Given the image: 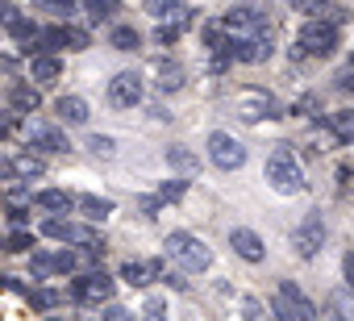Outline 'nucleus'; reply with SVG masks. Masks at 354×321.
<instances>
[{
	"instance_id": "1",
	"label": "nucleus",
	"mask_w": 354,
	"mask_h": 321,
	"mask_svg": "<svg viewBox=\"0 0 354 321\" xmlns=\"http://www.w3.org/2000/svg\"><path fill=\"white\" fill-rule=\"evenodd\" d=\"M342 26L337 17H308L296 30V59H333L342 51Z\"/></svg>"
},
{
	"instance_id": "2",
	"label": "nucleus",
	"mask_w": 354,
	"mask_h": 321,
	"mask_svg": "<svg viewBox=\"0 0 354 321\" xmlns=\"http://www.w3.org/2000/svg\"><path fill=\"white\" fill-rule=\"evenodd\" d=\"M162 250H167L171 263H180V271H188V275H201V271L213 267V250H209V242L196 238V234H188V230H171L167 242H162Z\"/></svg>"
},
{
	"instance_id": "3",
	"label": "nucleus",
	"mask_w": 354,
	"mask_h": 321,
	"mask_svg": "<svg viewBox=\"0 0 354 321\" xmlns=\"http://www.w3.org/2000/svg\"><path fill=\"white\" fill-rule=\"evenodd\" d=\"M263 176H267V184H271L279 196H300V192L308 188L300 158H296L288 146H275V150L267 154V167H263Z\"/></svg>"
},
{
	"instance_id": "4",
	"label": "nucleus",
	"mask_w": 354,
	"mask_h": 321,
	"mask_svg": "<svg viewBox=\"0 0 354 321\" xmlns=\"http://www.w3.org/2000/svg\"><path fill=\"white\" fill-rule=\"evenodd\" d=\"M234 38H250V34H263L271 30V9L259 5V0H230V9L217 17Z\"/></svg>"
},
{
	"instance_id": "5",
	"label": "nucleus",
	"mask_w": 354,
	"mask_h": 321,
	"mask_svg": "<svg viewBox=\"0 0 354 321\" xmlns=\"http://www.w3.org/2000/svg\"><path fill=\"white\" fill-rule=\"evenodd\" d=\"M113 292H117V284L104 267H92V271H80V275L67 279V300L71 304H109Z\"/></svg>"
},
{
	"instance_id": "6",
	"label": "nucleus",
	"mask_w": 354,
	"mask_h": 321,
	"mask_svg": "<svg viewBox=\"0 0 354 321\" xmlns=\"http://www.w3.org/2000/svg\"><path fill=\"white\" fill-rule=\"evenodd\" d=\"M234 113H238V121L259 125V121H275V117H283V104H279L271 92H263V88H242V92L234 96Z\"/></svg>"
},
{
	"instance_id": "7",
	"label": "nucleus",
	"mask_w": 354,
	"mask_h": 321,
	"mask_svg": "<svg viewBox=\"0 0 354 321\" xmlns=\"http://www.w3.org/2000/svg\"><path fill=\"white\" fill-rule=\"evenodd\" d=\"M271 309H275V321H317V304L292 279H279V288L271 296Z\"/></svg>"
},
{
	"instance_id": "8",
	"label": "nucleus",
	"mask_w": 354,
	"mask_h": 321,
	"mask_svg": "<svg viewBox=\"0 0 354 321\" xmlns=\"http://www.w3.org/2000/svg\"><path fill=\"white\" fill-rule=\"evenodd\" d=\"M205 150H209V158H213L217 172H242L246 167V146L234 134H225V129H213L209 142H205Z\"/></svg>"
},
{
	"instance_id": "9",
	"label": "nucleus",
	"mask_w": 354,
	"mask_h": 321,
	"mask_svg": "<svg viewBox=\"0 0 354 321\" xmlns=\"http://www.w3.org/2000/svg\"><path fill=\"white\" fill-rule=\"evenodd\" d=\"M146 96V75L142 71H117L109 80V104L113 109H138Z\"/></svg>"
},
{
	"instance_id": "10",
	"label": "nucleus",
	"mask_w": 354,
	"mask_h": 321,
	"mask_svg": "<svg viewBox=\"0 0 354 321\" xmlns=\"http://www.w3.org/2000/svg\"><path fill=\"white\" fill-rule=\"evenodd\" d=\"M26 142H30V154H67L71 150L67 134L59 125H50V121H30L26 125Z\"/></svg>"
},
{
	"instance_id": "11",
	"label": "nucleus",
	"mask_w": 354,
	"mask_h": 321,
	"mask_svg": "<svg viewBox=\"0 0 354 321\" xmlns=\"http://www.w3.org/2000/svg\"><path fill=\"white\" fill-rule=\"evenodd\" d=\"M325 242H329V230H325V217H321V213H308V217L296 226V234H292V246H296L300 259H317Z\"/></svg>"
},
{
	"instance_id": "12",
	"label": "nucleus",
	"mask_w": 354,
	"mask_h": 321,
	"mask_svg": "<svg viewBox=\"0 0 354 321\" xmlns=\"http://www.w3.org/2000/svg\"><path fill=\"white\" fill-rule=\"evenodd\" d=\"M275 55V34L263 30V34H250V38H234V63H246V67H259Z\"/></svg>"
},
{
	"instance_id": "13",
	"label": "nucleus",
	"mask_w": 354,
	"mask_h": 321,
	"mask_svg": "<svg viewBox=\"0 0 354 321\" xmlns=\"http://www.w3.org/2000/svg\"><path fill=\"white\" fill-rule=\"evenodd\" d=\"M230 246H234V255H238V259H246V263H263V259H267V242H263V234H259V230L234 226V230H230Z\"/></svg>"
},
{
	"instance_id": "14",
	"label": "nucleus",
	"mask_w": 354,
	"mask_h": 321,
	"mask_svg": "<svg viewBox=\"0 0 354 321\" xmlns=\"http://www.w3.org/2000/svg\"><path fill=\"white\" fill-rule=\"evenodd\" d=\"M42 234L46 238H55V242H96V234L92 230H84V226H75V221H67V217H46L42 221Z\"/></svg>"
},
{
	"instance_id": "15",
	"label": "nucleus",
	"mask_w": 354,
	"mask_h": 321,
	"mask_svg": "<svg viewBox=\"0 0 354 321\" xmlns=\"http://www.w3.org/2000/svg\"><path fill=\"white\" fill-rule=\"evenodd\" d=\"M117 275H121L129 288H146L150 279H162V263H158V259H150V263H146V259H125Z\"/></svg>"
},
{
	"instance_id": "16",
	"label": "nucleus",
	"mask_w": 354,
	"mask_h": 321,
	"mask_svg": "<svg viewBox=\"0 0 354 321\" xmlns=\"http://www.w3.org/2000/svg\"><path fill=\"white\" fill-rule=\"evenodd\" d=\"M38 104H42V96H38V84H34V80H13V84H9V109H13L17 117L38 113Z\"/></svg>"
},
{
	"instance_id": "17",
	"label": "nucleus",
	"mask_w": 354,
	"mask_h": 321,
	"mask_svg": "<svg viewBox=\"0 0 354 321\" xmlns=\"http://www.w3.org/2000/svg\"><path fill=\"white\" fill-rule=\"evenodd\" d=\"M150 75H154V88H158L162 96L184 88V67L175 63V59H154V63H150Z\"/></svg>"
},
{
	"instance_id": "18",
	"label": "nucleus",
	"mask_w": 354,
	"mask_h": 321,
	"mask_svg": "<svg viewBox=\"0 0 354 321\" xmlns=\"http://www.w3.org/2000/svg\"><path fill=\"white\" fill-rule=\"evenodd\" d=\"M34 209L59 217V213H71V209H75V196H71L67 188H42V192H34Z\"/></svg>"
},
{
	"instance_id": "19",
	"label": "nucleus",
	"mask_w": 354,
	"mask_h": 321,
	"mask_svg": "<svg viewBox=\"0 0 354 321\" xmlns=\"http://www.w3.org/2000/svg\"><path fill=\"white\" fill-rule=\"evenodd\" d=\"M59 75H63V59H59V55H34V59H30V80H34L38 88L55 84Z\"/></svg>"
},
{
	"instance_id": "20",
	"label": "nucleus",
	"mask_w": 354,
	"mask_h": 321,
	"mask_svg": "<svg viewBox=\"0 0 354 321\" xmlns=\"http://www.w3.org/2000/svg\"><path fill=\"white\" fill-rule=\"evenodd\" d=\"M55 113H59L63 125H88V117H92V109H88L84 96H59L55 100Z\"/></svg>"
},
{
	"instance_id": "21",
	"label": "nucleus",
	"mask_w": 354,
	"mask_h": 321,
	"mask_svg": "<svg viewBox=\"0 0 354 321\" xmlns=\"http://www.w3.org/2000/svg\"><path fill=\"white\" fill-rule=\"evenodd\" d=\"M80 9L88 13L92 26H117V13H121V0H80Z\"/></svg>"
},
{
	"instance_id": "22",
	"label": "nucleus",
	"mask_w": 354,
	"mask_h": 321,
	"mask_svg": "<svg viewBox=\"0 0 354 321\" xmlns=\"http://www.w3.org/2000/svg\"><path fill=\"white\" fill-rule=\"evenodd\" d=\"M109 46L121 51V55H133V51H142V30H133L129 21H117L109 30Z\"/></svg>"
},
{
	"instance_id": "23",
	"label": "nucleus",
	"mask_w": 354,
	"mask_h": 321,
	"mask_svg": "<svg viewBox=\"0 0 354 321\" xmlns=\"http://www.w3.org/2000/svg\"><path fill=\"white\" fill-rule=\"evenodd\" d=\"M75 209H80L88 221H109V217H113V201H109V196H96V192H80V196H75Z\"/></svg>"
},
{
	"instance_id": "24",
	"label": "nucleus",
	"mask_w": 354,
	"mask_h": 321,
	"mask_svg": "<svg viewBox=\"0 0 354 321\" xmlns=\"http://www.w3.org/2000/svg\"><path fill=\"white\" fill-rule=\"evenodd\" d=\"M188 26H192V13H188V9L175 17V21H158V26H154V46H175Z\"/></svg>"
},
{
	"instance_id": "25",
	"label": "nucleus",
	"mask_w": 354,
	"mask_h": 321,
	"mask_svg": "<svg viewBox=\"0 0 354 321\" xmlns=\"http://www.w3.org/2000/svg\"><path fill=\"white\" fill-rule=\"evenodd\" d=\"M329 134H333V142L337 146H354V109H337V113H329Z\"/></svg>"
},
{
	"instance_id": "26",
	"label": "nucleus",
	"mask_w": 354,
	"mask_h": 321,
	"mask_svg": "<svg viewBox=\"0 0 354 321\" xmlns=\"http://www.w3.org/2000/svg\"><path fill=\"white\" fill-rule=\"evenodd\" d=\"M142 9L154 17V21H175L184 13V0H142Z\"/></svg>"
},
{
	"instance_id": "27",
	"label": "nucleus",
	"mask_w": 354,
	"mask_h": 321,
	"mask_svg": "<svg viewBox=\"0 0 354 321\" xmlns=\"http://www.w3.org/2000/svg\"><path fill=\"white\" fill-rule=\"evenodd\" d=\"M34 9H38V13H50V17L63 26V21H71V13H75V0H34Z\"/></svg>"
},
{
	"instance_id": "28",
	"label": "nucleus",
	"mask_w": 354,
	"mask_h": 321,
	"mask_svg": "<svg viewBox=\"0 0 354 321\" xmlns=\"http://www.w3.org/2000/svg\"><path fill=\"white\" fill-rule=\"evenodd\" d=\"M13 167H17V180H42V172H46L38 154H17Z\"/></svg>"
},
{
	"instance_id": "29",
	"label": "nucleus",
	"mask_w": 354,
	"mask_h": 321,
	"mask_svg": "<svg viewBox=\"0 0 354 321\" xmlns=\"http://www.w3.org/2000/svg\"><path fill=\"white\" fill-rule=\"evenodd\" d=\"M30 275L34 279H50L55 275V255L50 250H34L30 255Z\"/></svg>"
},
{
	"instance_id": "30",
	"label": "nucleus",
	"mask_w": 354,
	"mask_h": 321,
	"mask_svg": "<svg viewBox=\"0 0 354 321\" xmlns=\"http://www.w3.org/2000/svg\"><path fill=\"white\" fill-rule=\"evenodd\" d=\"M167 163L180 167V172H196V154L188 146H167Z\"/></svg>"
},
{
	"instance_id": "31",
	"label": "nucleus",
	"mask_w": 354,
	"mask_h": 321,
	"mask_svg": "<svg viewBox=\"0 0 354 321\" xmlns=\"http://www.w3.org/2000/svg\"><path fill=\"white\" fill-rule=\"evenodd\" d=\"M30 304H34V309H42V313H50V309H59V304H63V296H59V292H50V288H34V292H30Z\"/></svg>"
},
{
	"instance_id": "32",
	"label": "nucleus",
	"mask_w": 354,
	"mask_h": 321,
	"mask_svg": "<svg viewBox=\"0 0 354 321\" xmlns=\"http://www.w3.org/2000/svg\"><path fill=\"white\" fill-rule=\"evenodd\" d=\"M80 271V250H59L55 255V275H75Z\"/></svg>"
},
{
	"instance_id": "33",
	"label": "nucleus",
	"mask_w": 354,
	"mask_h": 321,
	"mask_svg": "<svg viewBox=\"0 0 354 321\" xmlns=\"http://www.w3.org/2000/svg\"><path fill=\"white\" fill-rule=\"evenodd\" d=\"M30 246H34V234H30V230H13V234L5 238V250H13V255H26Z\"/></svg>"
},
{
	"instance_id": "34",
	"label": "nucleus",
	"mask_w": 354,
	"mask_h": 321,
	"mask_svg": "<svg viewBox=\"0 0 354 321\" xmlns=\"http://www.w3.org/2000/svg\"><path fill=\"white\" fill-rule=\"evenodd\" d=\"M184 192H188V180H167L158 188V201H184Z\"/></svg>"
},
{
	"instance_id": "35",
	"label": "nucleus",
	"mask_w": 354,
	"mask_h": 321,
	"mask_svg": "<svg viewBox=\"0 0 354 321\" xmlns=\"http://www.w3.org/2000/svg\"><path fill=\"white\" fill-rule=\"evenodd\" d=\"M88 146H92V154H104V158L117 150V142H113L109 134H92V138H88Z\"/></svg>"
},
{
	"instance_id": "36",
	"label": "nucleus",
	"mask_w": 354,
	"mask_h": 321,
	"mask_svg": "<svg viewBox=\"0 0 354 321\" xmlns=\"http://www.w3.org/2000/svg\"><path fill=\"white\" fill-rule=\"evenodd\" d=\"M17 125H21V121H17V113H13V109H0V138H13V134H17Z\"/></svg>"
},
{
	"instance_id": "37",
	"label": "nucleus",
	"mask_w": 354,
	"mask_h": 321,
	"mask_svg": "<svg viewBox=\"0 0 354 321\" xmlns=\"http://www.w3.org/2000/svg\"><path fill=\"white\" fill-rule=\"evenodd\" d=\"M146 313H150V321H162V317H167V300H162V296H150V300H146Z\"/></svg>"
},
{
	"instance_id": "38",
	"label": "nucleus",
	"mask_w": 354,
	"mask_h": 321,
	"mask_svg": "<svg viewBox=\"0 0 354 321\" xmlns=\"http://www.w3.org/2000/svg\"><path fill=\"white\" fill-rule=\"evenodd\" d=\"M26 221H30V209H26V205H9V226H17V230H21Z\"/></svg>"
},
{
	"instance_id": "39",
	"label": "nucleus",
	"mask_w": 354,
	"mask_h": 321,
	"mask_svg": "<svg viewBox=\"0 0 354 321\" xmlns=\"http://www.w3.org/2000/svg\"><path fill=\"white\" fill-rule=\"evenodd\" d=\"M9 180H17V167L9 154H0V184H9Z\"/></svg>"
},
{
	"instance_id": "40",
	"label": "nucleus",
	"mask_w": 354,
	"mask_h": 321,
	"mask_svg": "<svg viewBox=\"0 0 354 321\" xmlns=\"http://www.w3.org/2000/svg\"><path fill=\"white\" fill-rule=\"evenodd\" d=\"M342 275H346V284L354 288V250H346V255H342Z\"/></svg>"
},
{
	"instance_id": "41",
	"label": "nucleus",
	"mask_w": 354,
	"mask_h": 321,
	"mask_svg": "<svg viewBox=\"0 0 354 321\" xmlns=\"http://www.w3.org/2000/svg\"><path fill=\"white\" fill-rule=\"evenodd\" d=\"M104 321H133V313H129V309H117V304H109V309H104Z\"/></svg>"
},
{
	"instance_id": "42",
	"label": "nucleus",
	"mask_w": 354,
	"mask_h": 321,
	"mask_svg": "<svg viewBox=\"0 0 354 321\" xmlns=\"http://www.w3.org/2000/svg\"><path fill=\"white\" fill-rule=\"evenodd\" d=\"M242 304H246V317H250V321H263V309H259V300H254V296H246Z\"/></svg>"
},
{
	"instance_id": "43",
	"label": "nucleus",
	"mask_w": 354,
	"mask_h": 321,
	"mask_svg": "<svg viewBox=\"0 0 354 321\" xmlns=\"http://www.w3.org/2000/svg\"><path fill=\"white\" fill-rule=\"evenodd\" d=\"M337 88H342V92H354V67H350V71L337 80Z\"/></svg>"
},
{
	"instance_id": "44",
	"label": "nucleus",
	"mask_w": 354,
	"mask_h": 321,
	"mask_svg": "<svg viewBox=\"0 0 354 321\" xmlns=\"http://www.w3.org/2000/svg\"><path fill=\"white\" fill-rule=\"evenodd\" d=\"M329 321H354V313H342V309H333V313H329Z\"/></svg>"
},
{
	"instance_id": "45",
	"label": "nucleus",
	"mask_w": 354,
	"mask_h": 321,
	"mask_svg": "<svg viewBox=\"0 0 354 321\" xmlns=\"http://www.w3.org/2000/svg\"><path fill=\"white\" fill-rule=\"evenodd\" d=\"M0 205H5V192H0Z\"/></svg>"
}]
</instances>
